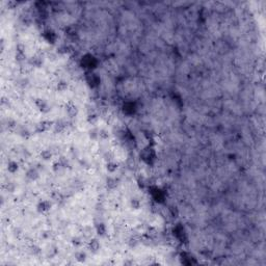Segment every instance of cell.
Listing matches in <instances>:
<instances>
[{"label": "cell", "instance_id": "16", "mask_svg": "<svg viewBox=\"0 0 266 266\" xmlns=\"http://www.w3.org/2000/svg\"><path fill=\"white\" fill-rule=\"evenodd\" d=\"M99 136H100V138H102V139H108L109 134L105 129H102V130L99 131Z\"/></svg>", "mask_w": 266, "mask_h": 266}, {"label": "cell", "instance_id": "7", "mask_svg": "<svg viewBox=\"0 0 266 266\" xmlns=\"http://www.w3.org/2000/svg\"><path fill=\"white\" fill-rule=\"evenodd\" d=\"M118 180L116 179V178H108V179L106 180V186L108 189H110V190H114V189H116V187H118Z\"/></svg>", "mask_w": 266, "mask_h": 266}, {"label": "cell", "instance_id": "18", "mask_svg": "<svg viewBox=\"0 0 266 266\" xmlns=\"http://www.w3.org/2000/svg\"><path fill=\"white\" fill-rule=\"evenodd\" d=\"M131 206H132L134 209H139V207H140L139 200H137V198H132V200H131Z\"/></svg>", "mask_w": 266, "mask_h": 266}, {"label": "cell", "instance_id": "8", "mask_svg": "<svg viewBox=\"0 0 266 266\" xmlns=\"http://www.w3.org/2000/svg\"><path fill=\"white\" fill-rule=\"evenodd\" d=\"M29 63H30V65H31L32 67H40V65H42V63H43V58L39 55L32 56V57L30 58Z\"/></svg>", "mask_w": 266, "mask_h": 266}, {"label": "cell", "instance_id": "24", "mask_svg": "<svg viewBox=\"0 0 266 266\" xmlns=\"http://www.w3.org/2000/svg\"><path fill=\"white\" fill-rule=\"evenodd\" d=\"M81 243H82V242H81V238L80 237L73 238V244L74 245H80Z\"/></svg>", "mask_w": 266, "mask_h": 266}, {"label": "cell", "instance_id": "10", "mask_svg": "<svg viewBox=\"0 0 266 266\" xmlns=\"http://www.w3.org/2000/svg\"><path fill=\"white\" fill-rule=\"evenodd\" d=\"M106 169H107V171H108L109 173H114L116 169H119V164H118L116 162H114V160H111V161L107 162Z\"/></svg>", "mask_w": 266, "mask_h": 266}, {"label": "cell", "instance_id": "3", "mask_svg": "<svg viewBox=\"0 0 266 266\" xmlns=\"http://www.w3.org/2000/svg\"><path fill=\"white\" fill-rule=\"evenodd\" d=\"M65 110H67V114H68V116H70V118H75V116L78 114L77 107H76L74 104H72V103H69V104L65 106Z\"/></svg>", "mask_w": 266, "mask_h": 266}, {"label": "cell", "instance_id": "1", "mask_svg": "<svg viewBox=\"0 0 266 266\" xmlns=\"http://www.w3.org/2000/svg\"><path fill=\"white\" fill-rule=\"evenodd\" d=\"M53 125H54V124L52 123V122H50V121L40 122L39 124H36V132H39V133L46 132V131H48L49 129L51 128V127L53 126Z\"/></svg>", "mask_w": 266, "mask_h": 266}, {"label": "cell", "instance_id": "5", "mask_svg": "<svg viewBox=\"0 0 266 266\" xmlns=\"http://www.w3.org/2000/svg\"><path fill=\"white\" fill-rule=\"evenodd\" d=\"M51 209V203L49 201H42L38 205V210L40 212H46Z\"/></svg>", "mask_w": 266, "mask_h": 266}, {"label": "cell", "instance_id": "15", "mask_svg": "<svg viewBox=\"0 0 266 266\" xmlns=\"http://www.w3.org/2000/svg\"><path fill=\"white\" fill-rule=\"evenodd\" d=\"M75 258L78 262H84L86 260V254L84 252H78L75 255Z\"/></svg>", "mask_w": 266, "mask_h": 266}, {"label": "cell", "instance_id": "4", "mask_svg": "<svg viewBox=\"0 0 266 266\" xmlns=\"http://www.w3.org/2000/svg\"><path fill=\"white\" fill-rule=\"evenodd\" d=\"M88 249L91 252L97 253L100 249V242L97 239H91L88 241Z\"/></svg>", "mask_w": 266, "mask_h": 266}, {"label": "cell", "instance_id": "21", "mask_svg": "<svg viewBox=\"0 0 266 266\" xmlns=\"http://www.w3.org/2000/svg\"><path fill=\"white\" fill-rule=\"evenodd\" d=\"M90 136H91V138H93V139H96V138L99 136V131H98L97 129H93V130L90 131Z\"/></svg>", "mask_w": 266, "mask_h": 266}, {"label": "cell", "instance_id": "11", "mask_svg": "<svg viewBox=\"0 0 266 266\" xmlns=\"http://www.w3.org/2000/svg\"><path fill=\"white\" fill-rule=\"evenodd\" d=\"M18 169H19V165H18L17 162H15V161H10V163H8V165H7V171H8L10 174H15V173L18 171Z\"/></svg>", "mask_w": 266, "mask_h": 266}, {"label": "cell", "instance_id": "2", "mask_svg": "<svg viewBox=\"0 0 266 266\" xmlns=\"http://www.w3.org/2000/svg\"><path fill=\"white\" fill-rule=\"evenodd\" d=\"M36 105L38 106V108L41 110L42 112H44V114H47V112L50 111V106H49V104L47 103L45 100L43 99H38L36 101Z\"/></svg>", "mask_w": 266, "mask_h": 266}, {"label": "cell", "instance_id": "19", "mask_svg": "<svg viewBox=\"0 0 266 266\" xmlns=\"http://www.w3.org/2000/svg\"><path fill=\"white\" fill-rule=\"evenodd\" d=\"M30 252H31L32 255L36 256V255L41 254V249H40L39 247H36V245H33V247H31V249H30Z\"/></svg>", "mask_w": 266, "mask_h": 266}, {"label": "cell", "instance_id": "9", "mask_svg": "<svg viewBox=\"0 0 266 266\" xmlns=\"http://www.w3.org/2000/svg\"><path fill=\"white\" fill-rule=\"evenodd\" d=\"M53 127H54V131L56 133H61L65 129V123L63 121H57L56 123H54Z\"/></svg>", "mask_w": 266, "mask_h": 266}, {"label": "cell", "instance_id": "23", "mask_svg": "<svg viewBox=\"0 0 266 266\" xmlns=\"http://www.w3.org/2000/svg\"><path fill=\"white\" fill-rule=\"evenodd\" d=\"M6 189H7V191L13 192V191L15 190V185L12 183V182H8V183L6 184Z\"/></svg>", "mask_w": 266, "mask_h": 266}, {"label": "cell", "instance_id": "20", "mask_svg": "<svg viewBox=\"0 0 266 266\" xmlns=\"http://www.w3.org/2000/svg\"><path fill=\"white\" fill-rule=\"evenodd\" d=\"M87 121H88V123H92V124H94L95 122H97L98 121L97 114H90V116H88V118H87Z\"/></svg>", "mask_w": 266, "mask_h": 266}, {"label": "cell", "instance_id": "17", "mask_svg": "<svg viewBox=\"0 0 266 266\" xmlns=\"http://www.w3.org/2000/svg\"><path fill=\"white\" fill-rule=\"evenodd\" d=\"M82 233H83V235H84V237H86V238L91 237V235H92V233H93L92 228H90V227L84 228L82 230Z\"/></svg>", "mask_w": 266, "mask_h": 266}, {"label": "cell", "instance_id": "22", "mask_svg": "<svg viewBox=\"0 0 266 266\" xmlns=\"http://www.w3.org/2000/svg\"><path fill=\"white\" fill-rule=\"evenodd\" d=\"M58 161L61 162V164L63 165V167L65 169V167H68L69 166V161L67 160V158H65V157H61L59 158V160Z\"/></svg>", "mask_w": 266, "mask_h": 266}, {"label": "cell", "instance_id": "13", "mask_svg": "<svg viewBox=\"0 0 266 266\" xmlns=\"http://www.w3.org/2000/svg\"><path fill=\"white\" fill-rule=\"evenodd\" d=\"M52 152L50 150H43L41 152V157L43 160H50L52 158Z\"/></svg>", "mask_w": 266, "mask_h": 266}, {"label": "cell", "instance_id": "14", "mask_svg": "<svg viewBox=\"0 0 266 266\" xmlns=\"http://www.w3.org/2000/svg\"><path fill=\"white\" fill-rule=\"evenodd\" d=\"M96 231H97V233L99 235H101V236H103V235L106 233V228H105L104 224H98L97 226H96Z\"/></svg>", "mask_w": 266, "mask_h": 266}, {"label": "cell", "instance_id": "12", "mask_svg": "<svg viewBox=\"0 0 266 266\" xmlns=\"http://www.w3.org/2000/svg\"><path fill=\"white\" fill-rule=\"evenodd\" d=\"M56 88H57L58 92H65V91H67V88H68V82L65 81V80L58 81L57 85H56Z\"/></svg>", "mask_w": 266, "mask_h": 266}, {"label": "cell", "instance_id": "6", "mask_svg": "<svg viewBox=\"0 0 266 266\" xmlns=\"http://www.w3.org/2000/svg\"><path fill=\"white\" fill-rule=\"evenodd\" d=\"M26 177L28 178L29 180H31V181H36V180L40 177V175H39V172H38V169H30L27 171Z\"/></svg>", "mask_w": 266, "mask_h": 266}]
</instances>
